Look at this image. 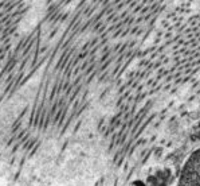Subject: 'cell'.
I'll list each match as a JSON object with an SVG mask.
<instances>
[{"label": "cell", "instance_id": "6da1fadb", "mask_svg": "<svg viewBox=\"0 0 200 186\" xmlns=\"http://www.w3.org/2000/svg\"><path fill=\"white\" fill-rule=\"evenodd\" d=\"M179 186H200V150L187 162Z\"/></svg>", "mask_w": 200, "mask_h": 186}, {"label": "cell", "instance_id": "7a4b0ae2", "mask_svg": "<svg viewBox=\"0 0 200 186\" xmlns=\"http://www.w3.org/2000/svg\"><path fill=\"white\" fill-rule=\"evenodd\" d=\"M132 186H145L144 185V182H141V181H136V182H133Z\"/></svg>", "mask_w": 200, "mask_h": 186}]
</instances>
